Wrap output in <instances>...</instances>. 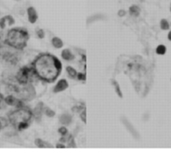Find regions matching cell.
I'll return each mask as SVG.
<instances>
[{"instance_id": "d4e9b609", "label": "cell", "mask_w": 171, "mask_h": 162, "mask_svg": "<svg viewBox=\"0 0 171 162\" xmlns=\"http://www.w3.org/2000/svg\"><path fill=\"white\" fill-rule=\"evenodd\" d=\"M86 111H83L82 113L81 114V119H82V121L84 122V123H86Z\"/></svg>"}, {"instance_id": "e0dca14e", "label": "cell", "mask_w": 171, "mask_h": 162, "mask_svg": "<svg viewBox=\"0 0 171 162\" xmlns=\"http://www.w3.org/2000/svg\"><path fill=\"white\" fill-rule=\"evenodd\" d=\"M160 26H161V29L162 30H168L169 28V23L167 22V20L165 19H162L161 20V22H160Z\"/></svg>"}, {"instance_id": "7a4b0ae2", "label": "cell", "mask_w": 171, "mask_h": 162, "mask_svg": "<svg viewBox=\"0 0 171 162\" xmlns=\"http://www.w3.org/2000/svg\"><path fill=\"white\" fill-rule=\"evenodd\" d=\"M31 117L32 113L30 111L25 108H20L14 111L8 115L10 123L14 125V128L19 130L27 129L30 122Z\"/></svg>"}, {"instance_id": "ac0fdd59", "label": "cell", "mask_w": 171, "mask_h": 162, "mask_svg": "<svg viewBox=\"0 0 171 162\" xmlns=\"http://www.w3.org/2000/svg\"><path fill=\"white\" fill-rule=\"evenodd\" d=\"M113 83L115 85V90H116L117 93L120 98H122V92L120 90V88H119V84L117 83L116 81H113Z\"/></svg>"}, {"instance_id": "2e32d148", "label": "cell", "mask_w": 171, "mask_h": 162, "mask_svg": "<svg viewBox=\"0 0 171 162\" xmlns=\"http://www.w3.org/2000/svg\"><path fill=\"white\" fill-rule=\"evenodd\" d=\"M66 71H67V72L69 73V75L72 77H75L76 76V74H77L76 72V70L72 68V67H71V66H67L66 67Z\"/></svg>"}, {"instance_id": "8992f818", "label": "cell", "mask_w": 171, "mask_h": 162, "mask_svg": "<svg viewBox=\"0 0 171 162\" xmlns=\"http://www.w3.org/2000/svg\"><path fill=\"white\" fill-rule=\"evenodd\" d=\"M5 103L10 106H16V107H21L22 106V102L20 100H18L14 98V96H8L4 99Z\"/></svg>"}, {"instance_id": "4316f807", "label": "cell", "mask_w": 171, "mask_h": 162, "mask_svg": "<svg viewBox=\"0 0 171 162\" xmlns=\"http://www.w3.org/2000/svg\"><path fill=\"white\" fill-rule=\"evenodd\" d=\"M56 147H57V148H65V146L62 145H57Z\"/></svg>"}, {"instance_id": "83f0119b", "label": "cell", "mask_w": 171, "mask_h": 162, "mask_svg": "<svg viewBox=\"0 0 171 162\" xmlns=\"http://www.w3.org/2000/svg\"><path fill=\"white\" fill-rule=\"evenodd\" d=\"M168 38H169V40H171V31H170V32H169V33Z\"/></svg>"}, {"instance_id": "5bb4252c", "label": "cell", "mask_w": 171, "mask_h": 162, "mask_svg": "<svg viewBox=\"0 0 171 162\" xmlns=\"http://www.w3.org/2000/svg\"><path fill=\"white\" fill-rule=\"evenodd\" d=\"M52 44L55 48H61V47H62V45H63V43L61 41V40L60 38H58V37L53 38Z\"/></svg>"}, {"instance_id": "7c38bea8", "label": "cell", "mask_w": 171, "mask_h": 162, "mask_svg": "<svg viewBox=\"0 0 171 162\" xmlns=\"http://www.w3.org/2000/svg\"><path fill=\"white\" fill-rule=\"evenodd\" d=\"M61 55H62V57H63L65 60H71L74 58V56H73V55L71 53V51H70L69 50H64L63 51H62Z\"/></svg>"}, {"instance_id": "d6986e66", "label": "cell", "mask_w": 171, "mask_h": 162, "mask_svg": "<svg viewBox=\"0 0 171 162\" xmlns=\"http://www.w3.org/2000/svg\"><path fill=\"white\" fill-rule=\"evenodd\" d=\"M4 102H5V101H4L3 96L0 93V109L4 108Z\"/></svg>"}, {"instance_id": "3957f363", "label": "cell", "mask_w": 171, "mask_h": 162, "mask_svg": "<svg viewBox=\"0 0 171 162\" xmlns=\"http://www.w3.org/2000/svg\"><path fill=\"white\" fill-rule=\"evenodd\" d=\"M29 36L26 31L19 29H14L9 30L6 37L5 42L8 45L16 48V49H23L26 46Z\"/></svg>"}, {"instance_id": "44dd1931", "label": "cell", "mask_w": 171, "mask_h": 162, "mask_svg": "<svg viewBox=\"0 0 171 162\" xmlns=\"http://www.w3.org/2000/svg\"><path fill=\"white\" fill-rule=\"evenodd\" d=\"M45 114H46L47 116H49V117H53V116L55 115V112H54V111H51V110L49 109V108H47L46 111H45Z\"/></svg>"}, {"instance_id": "6da1fadb", "label": "cell", "mask_w": 171, "mask_h": 162, "mask_svg": "<svg viewBox=\"0 0 171 162\" xmlns=\"http://www.w3.org/2000/svg\"><path fill=\"white\" fill-rule=\"evenodd\" d=\"M34 70L39 78L51 83L60 75L61 70V61L49 54L39 55L34 62Z\"/></svg>"}, {"instance_id": "f1b7e54d", "label": "cell", "mask_w": 171, "mask_h": 162, "mask_svg": "<svg viewBox=\"0 0 171 162\" xmlns=\"http://www.w3.org/2000/svg\"><path fill=\"white\" fill-rule=\"evenodd\" d=\"M3 129V127H2V124H1V123H0V131H1V129Z\"/></svg>"}, {"instance_id": "8fae6325", "label": "cell", "mask_w": 171, "mask_h": 162, "mask_svg": "<svg viewBox=\"0 0 171 162\" xmlns=\"http://www.w3.org/2000/svg\"><path fill=\"white\" fill-rule=\"evenodd\" d=\"M129 12H130V14L131 15H132V16H138L139 15V13H140V9H139V8H138V6L136 5H132L129 8Z\"/></svg>"}, {"instance_id": "9a60e30c", "label": "cell", "mask_w": 171, "mask_h": 162, "mask_svg": "<svg viewBox=\"0 0 171 162\" xmlns=\"http://www.w3.org/2000/svg\"><path fill=\"white\" fill-rule=\"evenodd\" d=\"M156 52L159 54V55H164V54H165L166 52V48L164 45H160L159 46L157 47V49H156Z\"/></svg>"}, {"instance_id": "9c48e42d", "label": "cell", "mask_w": 171, "mask_h": 162, "mask_svg": "<svg viewBox=\"0 0 171 162\" xmlns=\"http://www.w3.org/2000/svg\"><path fill=\"white\" fill-rule=\"evenodd\" d=\"M43 103L40 102L39 104H38L36 106V107L35 108V111H34V113H35V116L36 119H40V117H41V113H42V108H43Z\"/></svg>"}, {"instance_id": "277c9868", "label": "cell", "mask_w": 171, "mask_h": 162, "mask_svg": "<svg viewBox=\"0 0 171 162\" xmlns=\"http://www.w3.org/2000/svg\"><path fill=\"white\" fill-rule=\"evenodd\" d=\"M33 70L29 67H23L17 74V80L21 84H25L30 81L31 77H33Z\"/></svg>"}, {"instance_id": "f546056e", "label": "cell", "mask_w": 171, "mask_h": 162, "mask_svg": "<svg viewBox=\"0 0 171 162\" xmlns=\"http://www.w3.org/2000/svg\"><path fill=\"white\" fill-rule=\"evenodd\" d=\"M170 10H171V7H170Z\"/></svg>"}, {"instance_id": "cb8c5ba5", "label": "cell", "mask_w": 171, "mask_h": 162, "mask_svg": "<svg viewBox=\"0 0 171 162\" xmlns=\"http://www.w3.org/2000/svg\"><path fill=\"white\" fill-rule=\"evenodd\" d=\"M78 79H79V80H85L86 79L85 74H82V73H79V75H78Z\"/></svg>"}, {"instance_id": "ba28073f", "label": "cell", "mask_w": 171, "mask_h": 162, "mask_svg": "<svg viewBox=\"0 0 171 162\" xmlns=\"http://www.w3.org/2000/svg\"><path fill=\"white\" fill-rule=\"evenodd\" d=\"M28 15H29L30 22L32 23V24L36 22V20L38 19V15H37V13H36L35 8H32V7L28 8Z\"/></svg>"}, {"instance_id": "52a82bcc", "label": "cell", "mask_w": 171, "mask_h": 162, "mask_svg": "<svg viewBox=\"0 0 171 162\" xmlns=\"http://www.w3.org/2000/svg\"><path fill=\"white\" fill-rule=\"evenodd\" d=\"M68 88V83L66 82V80H61L57 85L55 87V89H54V93H59V92H61V91H64L65 89Z\"/></svg>"}, {"instance_id": "7402d4cb", "label": "cell", "mask_w": 171, "mask_h": 162, "mask_svg": "<svg viewBox=\"0 0 171 162\" xmlns=\"http://www.w3.org/2000/svg\"><path fill=\"white\" fill-rule=\"evenodd\" d=\"M59 132L61 133L62 135H66V133H67V129H66L65 127H61V129H59Z\"/></svg>"}, {"instance_id": "ffe728a7", "label": "cell", "mask_w": 171, "mask_h": 162, "mask_svg": "<svg viewBox=\"0 0 171 162\" xmlns=\"http://www.w3.org/2000/svg\"><path fill=\"white\" fill-rule=\"evenodd\" d=\"M0 123H1V124H2V127L3 128H5L7 125H8V122H7V120H6L4 118H0Z\"/></svg>"}, {"instance_id": "5b68a950", "label": "cell", "mask_w": 171, "mask_h": 162, "mask_svg": "<svg viewBox=\"0 0 171 162\" xmlns=\"http://www.w3.org/2000/svg\"><path fill=\"white\" fill-rule=\"evenodd\" d=\"M14 18L10 15H7V16L3 17L0 19V28L1 29H4L6 26H10V25H14Z\"/></svg>"}, {"instance_id": "484cf974", "label": "cell", "mask_w": 171, "mask_h": 162, "mask_svg": "<svg viewBox=\"0 0 171 162\" xmlns=\"http://www.w3.org/2000/svg\"><path fill=\"white\" fill-rule=\"evenodd\" d=\"M118 15L119 16H124L125 15V11L124 10H120L118 12Z\"/></svg>"}, {"instance_id": "4fadbf2b", "label": "cell", "mask_w": 171, "mask_h": 162, "mask_svg": "<svg viewBox=\"0 0 171 162\" xmlns=\"http://www.w3.org/2000/svg\"><path fill=\"white\" fill-rule=\"evenodd\" d=\"M35 145L38 146V147H39V148H44V147L51 148V147H52L51 145H50V144L48 143H45L43 140H39V139H37V140H35Z\"/></svg>"}, {"instance_id": "603a6c76", "label": "cell", "mask_w": 171, "mask_h": 162, "mask_svg": "<svg viewBox=\"0 0 171 162\" xmlns=\"http://www.w3.org/2000/svg\"><path fill=\"white\" fill-rule=\"evenodd\" d=\"M38 36H39V38L40 39H43L44 37V31L42 30H39L38 31Z\"/></svg>"}, {"instance_id": "30bf717a", "label": "cell", "mask_w": 171, "mask_h": 162, "mask_svg": "<svg viewBox=\"0 0 171 162\" xmlns=\"http://www.w3.org/2000/svg\"><path fill=\"white\" fill-rule=\"evenodd\" d=\"M72 122V116L68 113H65L61 117V123L63 124H69Z\"/></svg>"}]
</instances>
